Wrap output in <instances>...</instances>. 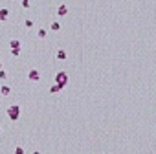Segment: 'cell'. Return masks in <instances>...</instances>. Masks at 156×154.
I'll return each instance as SVG.
<instances>
[{
	"label": "cell",
	"instance_id": "12",
	"mask_svg": "<svg viewBox=\"0 0 156 154\" xmlns=\"http://www.w3.org/2000/svg\"><path fill=\"white\" fill-rule=\"evenodd\" d=\"M39 37L44 39V37H46V31H44V29H39Z\"/></svg>",
	"mask_w": 156,
	"mask_h": 154
},
{
	"label": "cell",
	"instance_id": "16",
	"mask_svg": "<svg viewBox=\"0 0 156 154\" xmlns=\"http://www.w3.org/2000/svg\"><path fill=\"white\" fill-rule=\"evenodd\" d=\"M0 79H6V72L2 68H0Z\"/></svg>",
	"mask_w": 156,
	"mask_h": 154
},
{
	"label": "cell",
	"instance_id": "8",
	"mask_svg": "<svg viewBox=\"0 0 156 154\" xmlns=\"http://www.w3.org/2000/svg\"><path fill=\"white\" fill-rule=\"evenodd\" d=\"M57 59H59V61H64V59H66V51H64V50H59V51H57Z\"/></svg>",
	"mask_w": 156,
	"mask_h": 154
},
{
	"label": "cell",
	"instance_id": "5",
	"mask_svg": "<svg viewBox=\"0 0 156 154\" xmlns=\"http://www.w3.org/2000/svg\"><path fill=\"white\" fill-rule=\"evenodd\" d=\"M57 13H59V17H64V15L68 13V7H66L64 4H61V6H59V9H57Z\"/></svg>",
	"mask_w": 156,
	"mask_h": 154
},
{
	"label": "cell",
	"instance_id": "6",
	"mask_svg": "<svg viewBox=\"0 0 156 154\" xmlns=\"http://www.w3.org/2000/svg\"><path fill=\"white\" fill-rule=\"evenodd\" d=\"M0 94H2V95H9V94H11V86L4 84L2 88H0Z\"/></svg>",
	"mask_w": 156,
	"mask_h": 154
},
{
	"label": "cell",
	"instance_id": "4",
	"mask_svg": "<svg viewBox=\"0 0 156 154\" xmlns=\"http://www.w3.org/2000/svg\"><path fill=\"white\" fill-rule=\"evenodd\" d=\"M7 17H9V9L7 7H2V9H0V20H7Z\"/></svg>",
	"mask_w": 156,
	"mask_h": 154
},
{
	"label": "cell",
	"instance_id": "1",
	"mask_svg": "<svg viewBox=\"0 0 156 154\" xmlns=\"http://www.w3.org/2000/svg\"><path fill=\"white\" fill-rule=\"evenodd\" d=\"M18 116H20V106L18 105H11V106L7 108V117L11 119V121H17Z\"/></svg>",
	"mask_w": 156,
	"mask_h": 154
},
{
	"label": "cell",
	"instance_id": "3",
	"mask_svg": "<svg viewBox=\"0 0 156 154\" xmlns=\"http://www.w3.org/2000/svg\"><path fill=\"white\" fill-rule=\"evenodd\" d=\"M28 79H29L31 83H37V81H40V72H39V70H29V73H28Z\"/></svg>",
	"mask_w": 156,
	"mask_h": 154
},
{
	"label": "cell",
	"instance_id": "14",
	"mask_svg": "<svg viewBox=\"0 0 156 154\" xmlns=\"http://www.w3.org/2000/svg\"><path fill=\"white\" fill-rule=\"evenodd\" d=\"M24 24H26V28H31V26H33V20H26Z\"/></svg>",
	"mask_w": 156,
	"mask_h": 154
},
{
	"label": "cell",
	"instance_id": "18",
	"mask_svg": "<svg viewBox=\"0 0 156 154\" xmlns=\"http://www.w3.org/2000/svg\"><path fill=\"white\" fill-rule=\"evenodd\" d=\"M0 130H2V127H0Z\"/></svg>",
	"mask_w": 156,
	"mask_h": 154
},
{
	"label": "cell",
	"instance_id": "10",
	"mask_svg": "<svg viewBox=\"0 0 156 154\" xmlns=\"http://www.w3.org/2000/svg\"><path fill=\"white\" fill-rule=\"evenodd\" d=\"M51 29H53V31H59L61 29V24H59V22H51V26H50Z\"/></svg>",
	"mask_w": 156,
	"mask_h": 154
},
{
	"label": "cell",
	"instance_id": "7",
	"mask_svg": "<svg viewBox=\"0 0 156 154\" xmlns=\"http://www.w3.org/2000/svg\"><path fill=\"white\" fill-rule=\"evenodd\" d=\"M61 90H62V88H61V86H59L57 83H55V84H51V86H50V92H51V94H57V92H61Z\"/></svg>",
	"mask_w": 156,
	"mask_h": 154
},
{
	"label": "cell",
	"instance_id": "9",
	"mask_svg": "<svg viewBox=\"0 0 156 154\" xmlns=\"http://www.w3.org/2000/svg\"><path fill=\"white\" fill-rule=\"evenodd\" d=\"M9 48H20V42L18 40H9Z\"/></svg>",
	"mask_w": 156,
	"mask_h": 154
},
{
	"label": "cell",
	"instance_id": "2",
	"mask_svg": "<svg viewBox=\"0 0 156 154\" xmlns=\"http://www.w3.org/2000/svg\"><path fill=\"white\" fill-rule=\"evenodd\" d=\"M55 83H57L61 88H64V86L68 84V73H66V72H59V73L55 75Z\"/></svg>",
	"mask_w": 156,
	"mask_h": 154
},
{
	"label": "cell",
	"instance_id": "15",
	"mask_svg": "<svg viewBox=\"0 0 156 154\" xmlns=\"http://www.w3.org/2000/svg\"><path fill=\"white\" fill-rule=\"evenodd\" d=\"M22 7H29V0H22Z\"/></svg>",
	"mask_w": 156,
	"mask_h": 154
},
{
	"label": "cell",
	"instance_id": "13",
	"mask_svg": "<svg viewBox=\"0 0 156 154\" xmlns=\"http://www.w3.org/2000/svg\"><path fill=\"white\" fill-rule=\"evenodd\" d=\"M15 152H17V154H24V149H22V147H17Z\"/></svg>",
	"mask_w": 156,
	"mask_h": 154
},
{
	"label": "cell",
	"instance_id": "11",
	"mask_svg": "<svg viewBox=\"0 0 156 154\" xmlns=\"http://www.w3.org/2000/svg\"><path fill=\"white\" fill-rule=\"evenodd\" d=\"M11 55H13V57H18V55H20V48H11Z\"/></svg>",
	"mask_w": 156,
	"mask_h": 154
},
{
	"label": "cell",
	"instance_id": "17",
	"mask_svg": "<svg viewBox=\"0 0 156 154\" xmlns=\"http://www.w3.org/2000/svg\"><path fill=\"white\" fill-rule=\"evenodd\" d=\"M0 68H2V62H0Z\"/></svg>",
	"mask_w": 156,
	"mask_h": 154
}]
</instances>
